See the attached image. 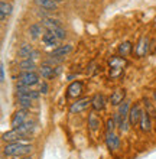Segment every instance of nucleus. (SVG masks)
I'll list each match as a JSON object with an SVG mask.
<instances>
[{
	"mask_svg": "<svg viewBox=\"0 0 156 159\" xmlns=\"http://www.w3.org/2000/svg\"><path fill=\"white\" fill-rule=\"evenodd\" d=\"M4 78H6V74H4V65L2 64V65H0V81L3 83Z\"/></svg>",
	"mask_w": 156,
	"mask_h": 159,
	"instance_id": "c85d7f7f",
	"label": "nucleus"
},
{
	"mask_svg": "<svg viewBox=\"0 0 156 159\" xmlns=\"http://www.w3.org/2000/svg\"><path fill=\"white\" fill-rule=\"evenodd\" d=\"M148 48H149V41L148 38H140V41L137 42V45L135 46V54L142 58L145 55L148 54Z\"/></svg>",
	"mask_w": 156,
	"mask_h": 159,
	"instance_id": "ddd939ff",
	"label": "nucleus"
},
{
	"mask_svg": "<svg viewBox=\"0 0 156 159\" xmlns=\"http://www.w3.org/2000/svg\"><path fill=\"white\" fill-rule=\"evenodd\" d=\"M88 106H91V98H82V100L75 101V103H72L71 107H69V114H75V113H80V111H84Z\"/></svg>",
	"mask_w": 156,
	"mask_h": 159,
	"instance_id": "1a4fd4ad",
	"label": "nucleus"
},
{
	"mask_svg": "<svg viewBox=\"0 0 156 159\" xmlns=\"http://www.w3.org/2000/svg\"><path fill=\"white\" fill-rule=\"evenodd\" d=\"M41 23L47 30H54L56 28H61V22L58 19H52V17H45L41 20Z\"/></svg>",
	"mask_w": 156,
	"mask_h": 159,
	"instance_id": "6ab92c4d",
	"label": "nucleus"
},
{
	"mask_svg": "<svg viewBox=\"0 0 156 159\" xmlns=\"http://www.w3.org/2000/svg\"><path fill=\"white\" fill-rule=\"evenodd\" d=\"M43 28L42 26V23H33V25H30V28H29V36L32 39H38L39 36H43Z\"/></svg>",
	"mask_w": 156,
	"mask_h": 159,
	"instance_id": "a211bd4d",
	"label": "nucleus"
},
{
	"mask_svg": "<svg viewBox=\"0 0 156 159\" xmlns=\"http://www.w3.org/2000/svg\"><path fill=\"white\" fill-rule=\"evenodd\" d=\"M130 51H131V43H130V42H123L122 45L118 46V52H120L123 57H124V55H127Z\"/></svg>",
	"mask_w": 156,
	"mask_h": 159,
	"instance_id": "a878e982",
	"label": "nucleus"
},
{
	"mask_svg": "<svg viewBox=\"0 0 156 159\" xmlns=\"http://www.w3.org/2000/svg\"><path fill=\"white\" fill-rule=\"evenodd\" d=\"M139 126L142 132H150V129H152V120H150V116H149V113L146 110L142 113V119H140Z\"/></svg>",
	"mask_w": 156,
	"mask_h": 159,
	"instance_id": "dca6fc26",
	"label": "nucleus"
},
{
	"mask_svg": "<svg viewBox=\"0 0 156 159\" xmlns=\"http://www.w3.org/2000/svg\"><path fill=\"white\" fill-rule=\"evenodd\" d=\"M20 159H33V158H32V156H22Z\"/></svg>",
	"mask_w": 156,
	"mask_h": 159,
	"instance_id": "7c9ffc66",
	"label": "nucleus"
},
{
	"mask_svg": "<svg viewBox=\"0 0 156 159\" xmlns=\"http://www.w3.org/2000/svg\"><path fill=\"white\" fill-rule=\"evenodd\" d=\"M91 107L94 111H101L105 107V97L103 94H96L91 98Z\"/></svg>",
	"mask_w": 156,
	"mask_h": 159,
	"instance_id": "2eb2a0df",
	"label": "nucleus"
},
{
	"mask_svg": "<svg viewBox=\"0 0 156 159\" xmlns=\"http://www.w3.org/2000/svg\"><path fill=\"white\" fill-rule=\"evenodd\" d=\"M0 19H2V22L6 20V15H3V13H0Z\"/></svg>",
	"mask_w": 156,
	"mask_h": 159,
	"instance_id": "c756f323",
	"label": "nucleus"
},
{
	"mask_svg": "<svg viewBox=\"0 0 156 159\" xmlns=\"http://www.w3.org/2000/svg\"><path fill=\"white\" fill-rule=\"evenodd\" d=\"M48 90H49L48 83H47V81H42V83H41V85H39V91H41V94H48Z\"/></svg>",
	"mask_w": 156,
	"mask_h": 159,
	"instance_id": "cd10ccee",
	"label": "nucleus"
},
{
	"mask_svg": "<svg viewBox=\"0 0 156 159\" xmlns=\"http://www.w3.org/2000/svg\"><path fill=\"white\" fill-rule=\"evenodd\" d=\"M105 145L110 151H117L120 149V138L114 132H109L105 134Z\"/></svg>",
	"mask_w": 156,
	"mask_h": 159,
	"instance_id": "9d476101",
	"label": "nucleus"
},
{
	"mask_svg": "<svg viewBox=\"0 0 156 159\" xmlns=\"http://www.w3.org/2000/svg\"><path fill=\"white\" fill-rule=\"evenodd\" d=\"M33 151V146L30 143H25L19 140V142H10L3 148V153L6 156H28L30 152Z\"/></svg>",
	"mask_w": 156,
	"mask_h": 159,
	"instance_id": "f257e3e1",
	"label": "nucleus"
},
{
	"mask_svg": "<svg viewBox=\"0 0 156 159\" xmlns=\"http://www.w3.org/2000/svg\"><path fill=\"white\" fill-rule=\"evenodd\" d=\"M124 58L122 57H111L109 61V67H110V75L111 77H118L123 72V67H124Z\"/></svg>",
	"mask_w": 156,
	"mask_h": 159,
	"instance_id": "f03ea898",
	"label": "nucleus"
},
{
	"mask_svg": "<svg viewBox=\"0 0 156 159\" xmlns=\"http://www.w3.org/2000/svg\"><path fill=\"white\" fill-rule=\"evenodd\" d=\"M54 2H56V3H61V2H62V0H54Z\"/></svg>",
	"mask_w": 156,
	"mask_h": 159,
	"instance_id": "2f4dec72",
	"label": "nucleus"
},
{
	"mask_svg": "<svg viewBox=\"0 0 156 159\" xmlns=\"http://www.w3.org/2000/svg\"><path fill=\"white\" fill-rule=\"evenodd\" d=\"M2 139H3L4 142L10 143V142H19V140L26 139V138L17 129H10L9 132H4V133L2 134Z\"/></svg>",
	"mask_w": 156,
	"mask_h": 159,
	"instance_id": "6e6552de",
	"label": "nucleus"
},
{
	"mask_svg": "<svg viewBox=\"0 0 156 159\" xmlns=\"http://www.w3.org/2000/svg\"><path fill=\"white\" fill-rule=\"evenodd\" d=\"M39 77L41 75L36 71H23L19 74L17 80L20 83H23L25 85H28V87H33V85L39 84Z\"/></svg>",
	"mask_w": 156,
	"mask_h": 159,
	"instance_id": "7ed1b4c3",
	"label": "nucleus"
},
{
	"mask_svg": "<svg viewBox=\"0 0 156 159\" xmlns=\"http://www.w3.org/2000/svg\"><path fill=\"white\" fill-rule=\"evenodd\" d=\"M82 94V83L81 81H72L67 88V97L68 98H77Z\"/></svg>",
	"mask_w": 156,
	"mask_h": 159,
	"instance_id": "0eeeda50",
	"label": "nucleus"
},
{
	"mask_svg": "<svg viewBox=\"0 0 156 159\" xmlns=\"http://www.w3.org/2000/svg\"><path fill=\"white\" fill-rule=\"evenodd\" d=\"M26 120H28V110L19 109L13 113L12 119H10V126H12V129H17V127L23 125Z\"/></svg>",
	"mask_w": 156,
	"mask_h": 159,
	"instance_id": "20e7f679",
	"label": "nucleus"
},
{
	"mask_svg": "<svg viewBox=\"0 0 156 159\" xmlns=\"http://www.w3.org/2000/svg\"><path fill=\"white\" fill-rule=\"evenodd\" d=\"M12 159H15V158H12Z\"/></svg>",
	"mask_w": 156,
	"mask_h": 159,
	"instance_id": "72a5a7b5",
	"label": "nucleus"
},
{
	"mask_svg": "<svg viewBox=\"0 0 156 159\" xmlns=\"http://www.w3.org/2000/svg\"><path fill=\"white\" fill-rule=\"evenodd\" d=\"M116 126H117V123H116L114 117H109V119H107V121H105V130H107V133H109V132H114Z\"/></svg>",
	"mask_w": 156,
	"mask_h": 159,
	"instance_id": "bb28decb",
	"label": "nucleus"
},
{
	"mask_svg": "<svg viewBox=\"0 0 156 159\" xmlns=\"http://www.w3.org/2000/svg\"><path fill=\"white\" fill-rule=\"evenodd\" d=\"M42 42H43V45H45V46H49V48H56V46H58L59 39L56 38L54 34H52L51 30H47V32L43 34V36H42Z\"/></svg>",
	"mask_w": 156,
	"mask_h": 159,
	"instance_id": "4468645a",
	"label": "nucleus"
},
{
	"mask_svg": "<svg viewBox=\"0 0 156 159\" xmlns=\"http://www.w3.org/2000/svg\"><path fill=\"white\" fill-rule=\"evenodd\" d=\"M153 98H155V100H156V91L153 93Z\"/></svg>",
	"mask_w": 156,
	"mask_h": 159,
	"instance_id": "473e14b6",
	"label": "nucleus"
},
{
	"mask_svg": "<svg viewBox=\"0 0 156 159\" xmlns=\"http://www.w3.org/2000/svg\"><path fill=\"white\" fill-rule=\"evenodd\" d=\"M12 10H13L12 3H7V2L2 0V3H0V13H3V15H10Z\"/></svg>",
	"mask_w": 156,
	"mask_h": 159,
	"instance_id": "b1692460",
	"label": "nucleus"
},
{
	"mask_svg": "<svg viewBox=\"0 0 156 159\" xmlns=\"http://www.w3.org/2000/svg\"><path fill=\"white\" fill-rule=\"evenodd\" d=\"M16 100H17V106H19V109L22 110H29L30 107H32V98H29V97H26V96H19L16 97Z\"/></svg>",
	"mask_w": 156,
	"mask_h": 159,
	"instance_id": "4be33fe9",
	"label": "nucleus"
},
{
	"mask_svg": "<svg viewBox=\"0 0 156 159\" xmlns=\"http://www.w3.org/2000/svg\"><path fill=\"white\" fill-rule=\"evenodd\" d=\"M51 32L59 39V42H61V41H65V38H67V30L64 29L62 26H61V28H56V29H54V30H51Z\"/></svg>",
	"mask_w": 156,
	"mask_h": 159,
	"instance_id": "393cba45",
	"label": "nucleus"
},
{
	"mask_svg": "<svg viewBox=\"0 0 156 159\" xmlns=\"http://www.w3.org/2000/svg\"><path fill=\"white\" fill-rule=\"evenodd\" d=\"M72 52V45L71 43H65V45H59L51 51L49 57H55V58H65L68 54Z\"/></svg>",
	"mask_w": 156,
	"mask_h": 159,
	"instance_id": "423d86ee",
	"label": "nucleus"
},
{
	"mask_svg": "<svg viewBox=\"0 0 156 159\" xmlns=\"http://www.w3.org/2000/svg\"><path fill=\"white\" fill-rule=\"evenodd\" d=\"M142 109H140L139 103H135V104L130 107V111H129V125L130 126H137L140 123V119H142Z\"/></svg>",
	"mask_w": 156,
	"mask_h": 159,
	"instance_id": "39448f33",
	"label": "nucleus"
},
{
	"mask_svg": "<svg viewBox=\"0 0 156 159\" xmlns=\"http://www.w3.org/2000/svg\"><path fill=\"white\" fill-rule=\"evenodd\" d=\"M35 3L41 9H45V10H49V12L56 10V7H58V3L54 2V0H35Z\"/></svg>",
	"mask_w": 156,
	"mask_h": 159,
	"instance_id": "412c9836",
	"label": "nucleus"
},
{
	"mask_svg": "<svg viewBox=\"0 0 156 159\" xmlns=\"http://www.w3.org/2000/svg\"><path fill=\"white\" fill-rule=\"evenodd\" d=\"M124 97H126V90L123 88H118L116 91H113V94L110 96V104L111 106H120L124 101Z\"/></svg>",
	"mask_w": 156,
	"mask_h": 159,
	"instance_id": "f8f14e48",
	"label": "nucleus"
},
{
	"mask_svg": "<svg viewBox=\"0 0 156 159\" xmlns=\"http://www.w3.org/2000/svg\"><path fill=\"white\" fill-rule=\"evenodd\" d=\"M88 126H90V129L91 130H96L100 126V119H98V116L96 113H90L88 116Z\"/></svg>",
	"mask_w": 156,
	"mask_h": 159,
	"instance_id": "5701e85b",
	"label": "nucleus"
},
{
	"mask_svg": "<svg viewBox=\"0 0 156 159\" xmlns=\"http://www.w3.org/2000/svg\"><path fill=\"white\" fill-rule=\"evenodd\" d=\"M39 75L42 77L43 80H51L54 78L56 74H55V67L54 65H49V64L43 62L41 67H39Z\"/></svg>",
	"mask_w": 156,
	"mask_h": 159,
	"instance_id": "9b49d317",
	"label": "nucleus"
},
{
	"mask_svg": "<svg viewBox=\"0 0 156 159\" xmlns=\"http://www.w3.org/2000/svg\"><path fill=\"white\" fill-rule=\"evenodd\" d=\"M17 68H19L22 72L23 71H35V70H36V62H35L33 59H30V58L22 59L20 62L17 64Z\"/></svg>",
	"mask_w": 156,
	"mask_h": 159,
	"instance_id": "f3484780",
	"label": "nucleus"
},
{
	"mask_svg": "<svg viewBox=\"0 0 156 159\" xmlns=\"http://www.w3.org/2000/svg\"><path fill=\"white\" fill-rule=\"evenodd\" d=\"M33 48L30 45H28V43H22L20 48H19V51H17V57H20L22 59H28L32 57V52H33Z\"/></svg>",
	"mask_w": 156,
	"mask_h": 159,
	"instance_id": "aec40b11",
	"label": "nucleus"
}]
</instances>
